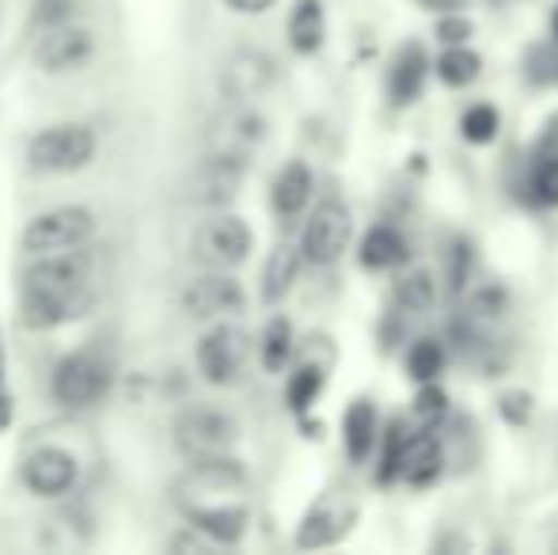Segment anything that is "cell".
Instances as JSON below:
<instances>
[{
    "label": "cell",
    "mask_w": 558,
    "mask_h": 555,
    "mask_svg": "<svg viewBox=\"0 0 558 555\" xmlns=\"http://www.w3.org/2000/svg\"><path fill=\"white\" fill-rule=\"evenodd\" d=\"M445 445L437 442L434 434H414L407 437V449H403V483L411 487H434L437 480L445 475Z\"/></svg>",
    "instance_id": "ac0fdd59"
},
{
    "label": "cell",
    "mask_w": 558,
    "mask_h": 555,
    "mask_svg": "<svg viewBox=\"0 0 558 555\" xmlns=\"http://www.w3.org/2000/svg\"><path fill=\"white\" fill-rule=\"evenodd\" d=\"M327 38V20L319 0H296L293 15H289V43L296 53H316Z\"/></svg>",
    "instance_id": "cb8c5ba5"
},
{
    "label": "cell",
    "mask_w": 558,
    "mask_h": 555,
    "mask_svg": "<svg viewBox=\"0 0 558 555\" xmlns=\"http://www.w3.org/2000/svg\"><path fill=\"white\" fill-rule=\"evenodd\" d=\"M396 301H399V309H407V312H429L437 301L434 275H429V270H411V275H403L396 286Z\"/></svg>",
    "instance_id": "f1b7e54d"
},
{
    "label": "cell",
    "mask_w": 558,
    "mask_h": 555,
    "mask_svg": "<svg viewBox=\"0 0 558 555\" xmlns=\"http://www.w3.org/2000/svg\"><path fill=\"white\" fill-rule=\"evenodd\" d=\"M263 137H266V122L258 119L247 104H232L221 119L214 122V130H209V148L247 160V156L263 145Z\"/></svg>",
    "instance_id": "2e32d148"
},
{
    "label": "cell",
    "mask_w": 558,
    "mask_h": 555,
    "mask_svg": "<svg viewBox=\"0 0 558 555\" xmlns=\"http://www.w3.org/2000/svg\"><path fill=\"white\" fill-rule=\"evenodd\" d=\"M478 69H483V58L475 50H468L463 43L448 46L441 58H437V76H441V84H448V88H468L478 76Z\"/></svg>",
    "instance_id": "83f0119b"
},
{
    "label": "cell",
    "mask_w": 558,
    "mask_h": 555,
    "mask_svg": "<svg viewBox=\"0 0 558 555\" xmlns=\"http://www.w3.org/2000/svg\"><path fill=\"white\" fill-rule=\"evenodd\" d=\"M414 415L426 422V426H437V422L448 415V396H445V388H437L434 381H429V385H422L418 396H414Z\"/></svg>",
    "instance_id": "836d02e7"
},
{
    "label": "cell",
    "mask_w": 558,
    "mask_h": 555,
    "mask_svg": "<svg viewBox=\"0 0 558 555\" xmlns=\"http://www.w3.org/2000/svg\"><path fill=\"white\" fill-rule=\"evenodd\" d=\"M92 237H96V214L88 206H53L31 217L20 248L35 260V255H61L88 248Z\"/></svg>",
    "instance_id": "3957f363"
},
{
    "label": "cell",
    "mask_w": 558,
    "mask_h": 555,
    "mask_svg": "<svg viewBox=\"0 0 558 555\" xmlns=\"http://www.w3.org/2000/svg\"><path fill=\"white\" fill-rule=\"evenodd\" d=\"M12 422V396H8V385H4V342H0V430Z\"/></svg>",
    "instance_id": "f35d334b"
},
{
    "label": "cell",
    "mask_w": 558,
    "mask_h": 555,
    "mask_svg": "<svg viewBox=\"0 0 558 555\" xmlns=\"http://www.w3.org/2000/svg\"><path fill=\"white\" fill-rule=\"evenodd\" d=\"M445 370V347L437 339H418L407 350V373H411L418 385L437 381V373Z\"/></svg>",
    "instance_id": "f546056e"
},
{
    "label": "cell",
    "mask_w": 558,
    "mask_h": 555,
    "mask_svg": "<svg viewBox=\"0 0 558 555\" xmlns=\"http://www.w3.org/2000/svg\"><path fill=\"white\" fill-rule=\"evenodd\" d=\"M274 209H278L281 217H296L304 214V206H308L312 198V171L304 160H293L286 164V168L278 171V179H274Z\"/></svg>",
    "instance_id": "7402d4cb"
},
{
    "label": "cell",
    "mask_w": 558,
    "mask_h": 555,
    "mask_svg": "<svg viewBox=\"0 0 558 555\" xmlns=\"http://www.w3.org/2000/svg\"><path fill=\"white\" fill-rule=\"evenodd\" d=\"M111 381L114 373L104 354H96V350H73V354H65L53 365L50 393L61 408L84 411V408H96L111 393Z\"/></svg>",
    "instance_id": "277c9868"
},
{
    "label": "cell",
    "mask_w": 558,
    "mask_h": 555,
    "mask_svg": "<svg viewBox=\"0 0 558 555\" xmlns=\"http://www.w3.org/2000/svg\"><path fill=\"white\" fill-rule=\"evenodd\" d=\"M235 437H240V426L221 408H206V403L179 411L175 422H171V442L186 460L228 453L235 445Z\"/></svg>",
    "instance_id": "8992f818"
},
{
    "label": "cell",
    "mask_w": 558,
    "mask_h": 555,
    "mask_svg": "<svg viewBox=\"0 0 558 555\" xmlns=\"http://www.w3.org/2000/svg\"><path fill=\"white\" fill-rule=\"evenodd\" d=\"M81 480V464L69 449H58V445H43L35 449L27 460H23V487L38 498H61L76 487Z\"/></svg>",
    "instance_id": "5bb4252c"
},
{
    "label": "cell",
    "mask_w": 558,
    "mask_h": 555,
    "mask_svg": "<svg viewBox=\"0 0 558 555\" xmlns=\"http://www.w3.org/2000/svg\"><path fill=\"white\" fill-rule=\"evenodd\" d=\"M551 31H555V38H558V4H555V12H551Z\"/></svg>",
    "instance_id": "60d3db41"
},
{
    "label": "cell",
    "mask_w": 558,
    "mask_h": 555,
    "mask_svg": "<svg viewBox=\"0 0 558 555\" xmlns=\"http://www.w3.org/2000/svg\"><path fill=\"white\" fill-rule=\"evenodd\" d=\"M296 275H301V252H296V248H289V244H278L270 252V260H266V267H263V286H258L263 301L266 304L286 301Z\"/></svg>",
    "instance_id": "603a6c76"
},
{
    "label": "cell",
    "mask_w": 558,
    "mask_h": 555,
    "mask_svg": "<svg viewBox=\"0 0 558 555\" xmlns=\"http://www.w3.org/2000/svg\"><path fill=\"white\" fill-rule=\"evenodd\" d=\"M251 248H255V237H251L247 221L235 214L206 217V221L194 229V240H191L194 263H202V267H209V270L240 267L251 255Z\"/></svg>",
    "instance_id": "5b68a950"
},
{
    "label": "cell",
    "mask_w": 558,
    "mask_h": 555,
    "mask_svg": "<svg viewBox=\"0 0 558 555\" xmlns=\"http://www.w3.org/2000/svg\"><path fill=\"white\" fill-rule=\"evenodd\" d=\"M99 156V134L88 122H58L27 141V164L38 176H73Z\"/></svg>",
    "instance_id": "7a4b0ae2"
},
{
    "label": "cell",
    "mask_w": 558,
    "mask_h": 555,
    "mask_svg": "<svg viewBox=\"0 0 558 555\" xmlns=\"http://www.w3.org/2000/svg\"><path fill=\"white\" fill-rule=\"evenodd\" d=\"M168 548H175V552H186V548H191V552H198V548H206V533H202V536H171V544H168Z\"/></svg>",
    "instance_id": "ab89813d"
},
{
    "label": "cell",
    "mask_w": 558,
    "mask_h": 555,
    "mask_svg": "<svg viewBox=\"0 0 558 555\" xmlns=\"http://www.w3.org/2000/svg\"><path fill=\"white\" fill-rule=\"evenodd\" d=\"M99 301L96 260L88 248L61 255H35L23 270L20 319L27 331H58L84 319Z\"/></svg>",
    "instance_id": "6da1fadb"
},
{
    "label": "cell",
    "mask_w": 558,
    "mask_h": 555,
    "mask_svg": "<svg viewBox=\"0 0 558 555\" xmlns=\"http://www.w3.org/2000/svg\"><path fill=\"white\" fill-rule=\"evenodd\" d=\"M460 130H463V137H468L471 145H490V141L498 137V130H501V114L494 111L490 104H475V107H468V111H463Z\"/></svg>",
    "instance_id": "4dcf8cb0"
},
{
    "label": "cell",
    "mask_w": 558,
    "mask_h": 555,
    "mask_svg": "<svg viewBox=\"0 0 558 555\" xmlns=\"http://www.w3.org/2000/svg\"><path fill=\"white\" fill-rule=\"evenodd\" d=\"M198 373L217 388H228L243 377L251 362V335L235 324H214L206 335L198 339Z\"/></svg>",
    "instance_id": "52a82bcc"
},
{
    "label": "cell",
    "mask_w": 558,
    "mask_h": 555,
    "mask_svg": "<svg viewBox=\"0 0 558 555\" xmlns=\"http://www.w3.org/2000/svg\"><path fill=\"white\" fill-rule=\"evenodd\" d=\"M191 529L206 533L217 544H240L247 533V510L240 503H191L183 506Z\"/></svg>",
    "instance_id": "e0dca14e"
},
{
    "label": "cell",
    "mask_w": 558,
    "mask_h": 555,
    "mask_svg": "<svg viewBox=\"0 0 558 555\" xmlns=\"http://www.w3.org/2000/svg\"><path fill=\"white\" fill-rule=\"evenodd\" d=\"M524 73H529L532 84H547V88H555L558 84V38L555 43L532 46L529 58H524Z\"/></svg>",
    "instance_id": "1f68e13d"
},
{
    "label": "cell",
    "mask_w": 558,
    "mask_h": 555,
    "mask_svg": "<svg viewBox=\"0 0 558 555\" xmlns=\"http://www.w3.org/2000/svg\"><path fill=\"white\" fill-rule=\"evenodd\" d=\"M353 237V221H350V209L342 202L327 198L312 209V217L304 221L301 232V255L316 267H331V263L342 260V252L350 248Z\"/></svg>",
    "instance_id": "30bf717a"
},
{
    "label": "cell",
    "mask_w": 558,
    "mask_h": 555,
    "mask_svg": "<svg viewBox=\"0 0 558 555\" xmlns=\"http://www.w3.org/2000/svg\"><path fill=\"white\" fill-rule=\"evenodd\" d=\"M426 76H429V58L418 43H407L403 50L396 53L388 69V92L396 104H414L426 88Z\"/></svg>",
    "instance_id": "d6986e66"
},
{
    "label": "cell",
    "mask_w": 558,
    "mask_h": 555,
    "mask_svg": "<svg viewBox=\"0 0 558 555\" xmlns=\"http://www.w3.org/2000/svg\"><path fill=\"white\" fill-rule=\"evenodd\" d=\"M353 521H357V503L345 491H327L304 514L301 529H296V548H327L350 533Z\"/></svg>",
    "instance_id": "4fadbf2b"
},
{
    "label": "cell",
    "mask_w": 558,
    "mask_h": 555,
    "mask_svg": "<svg viewBox=\"0 0 558 555\" xmlns=\"http://www.w3.org/2000/svg\"><path fill=\"white\" fill-rule=\"evenodd\" d=\"M429 4H452V0H429Z\"/></svg>",
    "instance_id": "b9f144b4"
},
{
    "label": "cell",
    "mask_w": 558,
    "mask_h": 555,
    "mask_svg": "<svg viewBox=\"0 0 558 555\" xmlns=\"http://www.w3.org/2000/svg\"><path fill=\"white\" fill-rule=\"evenodd\" d=\"M324 381H327L324 365H316V362H304V365H296V370L289 373V385H286V403L296 411V415H301V411H308L312 403L319 400V393H324Z\"/></svg>",
    "instance_id": "4316f807"
},
{
    "label": "cell",
    "mask_w": 558,
    "mask_h": 555,
    "mask_svg": "<svg viewBox=\"0 0 558 555\" xmlns=\"http://www.w3.org/2000/svg\"><path fill=\"white\" fill-rule=\"evenodd\" d=\"M258 358H263L266 373H281L293 358V324L286 316H274L263 327V342H258Z\"/></svg>",
    "instance_id": "484cf974"
},
{
    "label": "cell",
    "mask_w": 558,
    "mask_h": 555,
    "mask_svg": "<svg viewBox=\"0 0 558 555\" xmlns=\"http://www.w3.org/2000/svg\"><path fill=\"white\" fill-rule=\"evenodd\" d=\"M468 35H471V23L463 20V15H448V20L437 23V38L448 46H460V43H468Z\"/></svg>",
    "instance_id": "e575fe53"
},
{
    "label": "cell",
    "mask_w": 558,
    "mask_h": 555,
    "mask_svg": "<svg viewBox=\"0 0 558 555\" xmlns=\"http://www.w3.org/2000/svg\"><path fill=\"white\" fill-rule=\"evenodd\" d=\"M529 198L536 202V206H547V209L558 206V141H555V122L547 126V137L539 141L536 156H532Z\"/></svg>",
    "instance_id": "ffe728a7"
},
{
    "label": "cell",
    "mask_w": 558,
    "mask_h": 555,
    "mask_svg": "<svg viewBox=\"0 0 558 555\" xmlns=\"http://www.w3.org/2000/svg\"><path fill=\"white\" fill-rule=\"evenodd\" d=\"M247 475H243V464L232 460L228 453H217V457H194L186 464L183 480H179V503H228V495L243 491Z\"/></svg>",
    "instance_id": "9c48e42d"
},
{
    "label": "cell",
    "mask_w": 558,
    "mask_h": 555,
    "mask_svg": "<svg viewBox=\"0 0 558 555\" xmlns=\"http://www.w3.org/2000/svg\"><path fill=\"white\" fill-rule=\"evenodd\" d=\"M243 176H247V160H243V156L214 153V148H209L198 160V168L191 171V179H186V191H191L194 206L225 209V206H232L235 194H240Z\"/></svg>",
    "instance_id": "8fae6325"
},
{
    "label": "cell",
    "mask_w": 558,
    "mask_h": 555,
    "mask_svg": "<svg viewBox=\"0 0 558 555\" xmlns=\"http://www.w3.org/2000/svg\"><path fill=\"white\" fill-rule=\"evenodd\" d=\"M529 403H532L529 396L513 393V396H506V400H501V411H506L513 422H524V419H529Z\"/></svg>",
    "instance_id": "74e56055"
},
{
    "label": "cell",
    "mask_w": 558,
    "mask_h": 555,
    "mask_svg": "<svg viewBox=\"0 0 558 555\" xmlns=\"http://www.w3.org/2000/svg\"><path fill=\"white\" fill-rule=\"evenodd\" d=\"M221 4L228 12H240V15H263V12H270L278 0H221Z\"/></svg>",
    "instance_id": "8d00e7d4"
},
{
    "label": "cell",
    "mask_w": 558,
    "mask_h": 555,
    "mask_svg": "<svg viewBox=\"0 0 558 555\" xmlns=\"http://www.w3.org/2000/svg\"><path fill=\"white\" fill-rule=\"evenodd\" d=\"M468 270H471V248L463 244V240H456L452 248V289L460 293L463 281H468Z\"/></svg>",
    "instance_id": "d590c367"
},
{
    "label": "cell",
    "mask_w": 558,
    "mask_h": 555,
    "mask_svg": "<svg viewBox=\"0 0 558 555\" xmlns=\"http://www.w3.org/2000/svg\"><path fill=\"white\" fill-rule=\"evenodd\" d=\"M403 260H407V240L399 237L396 229H388V225H376V229L365 232V240H361V267L391 270V267H399Z\"/></svg>",
    "instance_id": "d4e9b609"
},
{
    "label": "cell",
    "mask_w": 558,
    "mask_h": 555,
    "mask_svg": "<svg viewBox=\"0 0 558 555\" xmlns=\"http://www.w3.org/2000/svg\"><path fill=\"white\" fill-rule=\"evenodd\" d=\"M403 449H407V434L399 430V422H391V430L384 434V453H380V468H376V480L380 483L403 480Z\"/></svg>",
    "instance_id": "d6a6232c"
},
{
    "label": "cell",
    "mask_w": 558,
    "mask_h": 555,
    "mask_svg": "<svg viewBox=\"0 0 558 555\" xmlns=\"http://www.w3.org/2000/svg\"><path fill=\"white\" fill-rule=\"evenodd\" d=\"M376 408L368 400H353L350 411H345L342 419V445H345V457L353 460V464H361V460L373 457L376 449Z\"/></svg>",
    "instance_id": "44dd1931"
},
{
    "label": "cell",
    "mask_w": 558,
    "mask_h": 555,
    "mask_svg": "<svg viewBox=\"0 0 558 555\" xmlns=\"http://www.w3.org/2000/svg\"><path fill=\"white\" fill-rule=\"evenodd\" d=\"M92 53H96V35L81 23H58V27L38 31L31 46V61L50 76L76 73L88 65Z\"/></svg>",
    "instance_id": "ba28073f"
},
{
    "label": "cell",
    "mask_w": 558,
    "mask_h": 555,
    "mask_svg": "<svg viewBox=\"0 0 558 555\" xmlns=\"http://www.w3.org/2000/svg\"><path fill=\"white\" fill-rule=\"evenodd\" d=\"M274 84V61L258 50H235L221 65V96L228 104H255Z\"/></svg>",
    "instance_id": "9a60e30c"
},
{
    "label": "cell",
    "mask_w": 558,
    "mask_h": 555,
    "mask_svg": "<svg viewBox=\"0 0 558 555\" xmlns=\"http://www.w3.org/2000/svg\"><path fill=\"white\" fill-rule=\"evenodd\" d=\"M179 301H183V312L191 319H225V316L243 312L247 293H243V286L228 275V270H209L206 267V275L186 281V289H183Z\"/></svg>",
    "instance_id": "7c38bea8"
}]
</instances>
